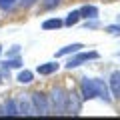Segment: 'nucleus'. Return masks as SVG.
<instances>
[{"instance_id":"39448f33","label":"nucleus","mask_w":120,"mask_h":120,"mask_svg":"<svg viewBox=\"0 0 120 120\" xmlns=\"http://www.w3.org/2000/svg\"><path fill=\"white\" fill-rule=\"evenodd\" d=\"M110 90H112V96H114V98H120V72H112Z\"/></svg>"},{"instance_id":"1a4fd4ad","label":"nucleus","mask_w":120,"mask_h":120,"mask_svg":"<svg viewBox=\"0 0 120 120\" xmlns=\"http://www.w3.org/2000/svg\"><path fill=\"white\" fill-rule=\"evenodd\" d=\"M80 48H84L80 42H76V44H70V46H64L62 50H58V52H56V56H68V54H74V52H78Z\"/></svg>"},{"instance_id":"7ed1b4c3","label":"nucleus","mask_w":120,"mask_h":120,"mask_svg":"<svg viewBox=\"0 0 120 120\" xmlns=\"http://www.w3.org/2000/svg\"><path fill=\"white\" fill-rule=\"evenodd\" d=\"M32 110H34L36 114H48V110H50L48 98L44 94H40V92L32 94Z\"/></svg>"},{"instance_id":"0eeeda50","label":"nucleus","mask_w":120,"mask_h":120,"mask_svg":"<svg viewBox=\"0 0 120 120\" xmlns=\"http://www.w3.org/2000/svg\"><path fill=\"white\" fill-rule=\"evenodd\" d=\"M78 12H80V18H96V16H98V8H96V6H92V4L82 6Z\"/></svg>"},{"instance_id":"20e7f679","label":"nucleus","mask_w":120,"mask_h":120,"mask_svg":"<svg viewBox=\"0 0 120 120\" xmlns=\"http://www.w3.org/2000/svg\"><path fill=\"white\" fill-rule=\"evenodd\" d=\"M96 58H98V52H94V50H92V52H80V50H78V56L68 60L66 68H76V66H80L84 60H96Z\"/></svg>"},{"instance_id":"f03ea898","label":"nucleus","mask_w":120,"mask_h":120,"mask_svg":"<svg viewBox=\"0 0 120 120\" xmlns=\"http://www.w3.org/2000/svg\"><path fill=\"white\" fill-rule=\"evenodd\" d=\"M66 100H68V96H66L64 90H62V88H54L48 102H50L52 110H56L58 114H64V112H66Z\"/></svg>"},{"instance_id":"ddd939ff","label":"nucleus","mask_w":120,"mask_h":120,"mask_svg":"<svg viewBox=\"0 0 120 120\" xmlns=\"http://www.w3.org/2000/svg\"><path fill=\"white\" fill-rule=\"evenodd\" d=\"M16 2H18V0H0V8H2V10H10Z\"/></svg>"},{"instance_id":"f8f14e48","label":"nucleus","mask_w":120,"mask_h":120,"mask_svg":"<svg viewBox=\"0 0 120 120\" xmlns=\"http://www.w3.org/2000/svg\"><path fill=\"white\" fill-rule=\"evenodd\" d=\"M18 82H22V84H30V82H32V72H30V70H22V72L18 74Z\"/></svg>"},{"instance_id":"4468645a","label":"nucleus","mask_w":120,"mask_h":120,"mask_svg":"<svg viewBox=\"0 0 120 120\" xmlns=\"http://www.w3.org/2000/svg\"><path fill=\"white\" fill-rule=\"evenodd\" d=\"M4 66H6V68H8V66H10V68H20V60H18V58H14V60H6Z\"/></svg>"},{"instance_id":"9d476101","label":"nucleus","mask_w":120,"mask_h":120,"mask_svg":"<svg viewBox=\"0 0 120 120\" xmlns=\"http://www.w3.org/2000/svg\"><path fill=\"white\" fill-rule=\"evenodd\" d=\"M62 24H64V22L60 20V18H50V20L42 22V30H56V28H60Z\"/></svg>"},{"instance_id":"dca6fc26","label":"nucleus","mask_w":120,"mask_h":120,"mask_svg":"<svg viewBox=\"0 0 120 120\" xmlns=\"http://www.w3.org/2000/svg\"><path fill=\"white\" fill-rule=\"evenodd\" d=\"M60 4V0H44V8H54Z\"/></svg>"},{"instance_id":"9b49d317","label":"nucleus","mask_w":120,"mask_h":120,"mask_svg":"<svg viewBox=\"0 0 120 120\" xmlns=\"http://www.w3.org/2000/svg\"><path fill=\"white\" fill-rule=\"evenodd\" d=\"M78 20H80V12H78V10H72V12H68L64 24L66 26H74V24H78Z\"/></svg>"},{"instance_id":"f257e3e1","label":"nucleus","mask_w":120,"mask_h":120,"mask_svg":"<svg viewBox=\"0 0 120 120\" xmlns=\"http://www.w3.org/2000/svg\"><path fill=\"white\" fill-rule=\"evenodd\" d=\"M82 90V98L84 100H92V98H100L104 102H110V94H108V86L104 84V80L100 78H84L80 84Z\"/></svg>"},{"instance_id":"423d86ee","label":"nucleus","mask_w":120,"mask_h":120,"mask_svg":"<svg viewBox=\"0 0 120 120\" xmlns=\"http://www.w3.org/2000/svg\"><path fill=\"white\" fill-rule=\"evenodd\" d=\"M56 70H58V64H56V62H44V64H40V66H38V74H42V76L54 74Z\"/></svg>"},{"instance_id":"a211bd4d","label":"nucleus","mask_w":120,"mask_h":120,"mask_svg":"<svg viewBox=\"0 0 120 120\" xmlns=\"http://www.w3.org/2000/svg\"><path fill=\"white\" fill-rule=\"evenodd\" d=\"M0 52H2V50H0Z\"/></svg>"},{"instance_id":"2eb2a0df","label":"nucleus","mask_w":120,"mask_h":120,"mask_svg":"<svg viewBox=\"0 0 120 120\" xmlns=\"http://www.w3.org/2000/svg\"><path fill=\"white\" fill-rule=\"evenodd\" d=\"M106 32H110V34H120V24H114V26H106Z\"/></svg>"},{"instance_id":"6e6552de","label":"nucleus","mask_w":120,"mask_h":120,"mask_svg":"<svg viewBox=\"0 0 120 120\" xmlns=\"http://www.w3.org/2000/svg\"><path fill=\"white\" fill-rule=\"evenodd\" d=\"M2 114H10V116L20 114V112H18V104L14 102V100H6L4 106H2Z\"/></svg>"},{"instance_id":"f3484780","label":"nucleus","mask_w":120,"mask_h":120,"mask_svg":"<svg viewBox=\"0 0 120 120\" xmlns=\"http://www.w3.org/2000/svg\"><path fill=\"white\" fill-rule=\"evenodd\" d=\"M34 2H36V0H22V6H24V8H28V6H32Z\"/></svg>"}]
</instances>
